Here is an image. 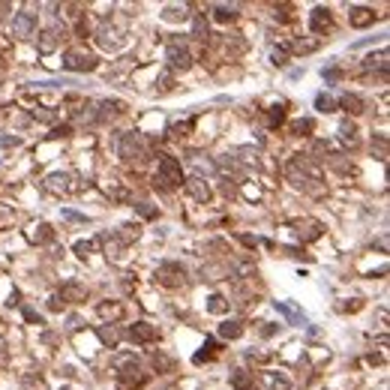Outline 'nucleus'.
I'll return each instance as SVG.
<instances>
[{"mask_svg":"<svg viewBox=\"0 0 390 390\" xmlns=\"http://www.w3.org/2000/svg\"><path fill=\"white\" fill-rule=\"evenodd\" d=\"M75 114H78L81 123H96V120H99V111H96L93 102H84L81 108H75Z\"/></svg>","mask_w":390,"mask_h":390,"instance_id":"412c9836","label":"nucleus"},{"mask_svg":"<svg viewBox=\"0 0 390 390\" xmlns=\"http://www.w3.org/2000/svg\"><path fill=\"white\" fill-rule=\"evenodd\" d=\"M87 297V288H81V285H63V300H72V303H78V300H84Z\"/></svg>","mask_w":390,"mask_h":390,"instance_id":"5701e85b","label":"nucleus"},{"mask_svg":"<svg viewBox=\"0 0 390 390\" xmlns=\"http://www.w3.org/2000/svg\"><path fill=\"white\" fill-rule=\"evenodd\" d=\"M315 108H318L321 114H330V111H336V99L327 96V93H318L315 96Z\"/></svg>","mask_w":390,"mask_h":390,"instance_id":"a878e982","label":"nucleus"},{"mask_svg":"<svg viewBox=\"0 0 390 390\" xmlns=\"http://www.w3.org/2000/svg\"><path fill=\"white\" fill-rule=\"evenodd\" d=\"M273 63L276 66H285L288 63V48H273Z\"/></svg>","mask_w":390,"mask_h":390,"instance_id":"79ce46f5","label":"nucleus"},{"mask_svg":"<svg viewBox=\"0 0 390 390\" xmlns=\"http://www.w3.org/2000/svg\"><path fill=\"white\" fill-rule=\"evenodd\" d=\"M312 120H309V117H300V120H294V123H291V135H309V132H312Z\"/></svg>","mask_w":390,"mask_h":390,"instance_id":"2f4dec72","label":"nucleus"},{"mask_svg":"<svg viewBox=\"0 0 390 390\" xmlns=\"http://www.w3.org/2000/svg\"><path fill=\"white\" fill-rule=\"evenodd\" d=\"M114 366H123L120 369V378H123L126 387H141L144 381H147V373L141 369V363L132 354H117L114 357Z\"/></svg>","mask_w":390,"mask_h":390,"instance_id":"7ed1b4c3","label":"nucleus"},{"mask_svg":"<svg viewBox=\"0 0 390 390\" xmlns=\"http://www.w3.org/2000/svg\"><path fill=\"white\" fill-rule=\"evenodd\" d=\"M213 348H216V342H213V339H207V342H204V351H198L192 360H195V363H204L207 357H213Z\"/></svg>","mask_w":390,"mask_h":390,"instance_id":"4c0bfd02","label":"nucleus"},{"mask_svg":"<svg viewBox=\"0 0 390 390\" xmlns=\"http://www.w3.org/2000/svg\"><path fill=\"white\" fill-rule=\"evenodd\" d=\"M339 132H342V138H345V141L357 144V126L351 123V120H342V123H339Z\"/></svg>","mask_w":390,"mask_h":390,"instance_id":"f704fd0d","label":"nucleus"},{"mask_svg":"<svg viewBox=\"0 0 390 390\" xmlns=\"http://www.w3.org/2000/svg\"><path fill=\"white\" fill-rule=\"evenodd\" d=\"M0 144H3V147H15L18 138H12V135H3V138H0Z\"/></svg>","mask_w":390,"mask_h":390,"instance_id":"6e6d98bb","label":"nucleus"},{"mask_svg":"<svg viewBox=\"0 0 390 390\" xmlns=\"http://www.w3.org/2000/svg\"><path fill=\"white\" fill-rule=\"evenodd\" d=\"M120 111H123V102H120V99H105V102H102V114H99V117H117Z\"/></svg>","mask_w":390,"mask_h":390,"instance_id":"cd10ccee","label":"nucleus"},{"mask_svg":"<svg viewBox=\"0 0 390 390\" xmlns=\"http://www.w3.org/2000/svg\"><path fill=\"white\" fill-rule=\"evenodd\" d=\"M117 153H120L126 162H132V159L144 162L147 159V144H144L141 132H123V135H117Z\"/></svg>","mask_w":390,"mask_h":390,"instance_id":"f03ea898","label":"nucleus"},{"mask_svg":"<svg viewBox=\"0 0 390 390\" xmlns=\"http://www.w3.org/2000/svg\"><path fill=\"white\" fill-rule=\"evenodd\" d=\"M21 387L24 390H45V384H42V378H30V375H27V378L21 381Z\"/></svg>","mask_w":390,"mask_h":390,"instance_id":"a19ab883","label":"nucleus"},{"mask_svg":"<svg viewBox=\"0 0 390 390\" xmlns=\"http://www.w3.org/2000/svg\"><path fill=\"white\" fill-rule=\"evenodd\" d=\"M192 33L198 36V39H207V36H210V27H207L204 15H195V21H192Z\"/></svg>","mask_w":390,"mask_h":390,"instance_id":"72a5a7b5","label":"nucleus"},{"mask_svg":"<svg viewBox=\"0 0 390 390\" xmlns=\"http://www.w3.org/2000/svg\"><path fill=\"white\" fill-rule=\"evenodd\" d=\"M282 120H285V108L282 105H273L270 111H267V126H270V129H276Z\"/></svg>","mask_w":390,"mask_h":390,"instance_id":"7c9ffc66","label":"nucleus"},{"mask_svg":"<svg viewBox=\"0 0 390 390\" xmlns=\"http://www.w3.org/2000/svg\"><path fill=\"white\" fill-rule=\"evenodd\" d=\"M3 348H6V345H3V342H0V360H6V351H3Z\"/></svg>","mask_w":390,"mask_h":390,"instance_id":"13d9d810","label":"nucleus"},{"mask_svg":"<svg viewBox=\"0 0 390 390\" xmlns=\"http://www.w3.org/2000/svg\"><path fill=\"white\" fill-rule=\"evenodd\" d=\"M216 165H219V168H225V171H234L237 178H243V168H240V162L234 159V156H219Z\"/></svg>","mask_w":390,"mask_h":390,"instance_id":"c756f323","label":"nucleus"},{"mask_svg":"<svg viewBox=\"0 0 390 390\" xmlns=\"http://www.w3.org/2000/svg\"><path fill=\"white\" fill-rule=\"evenodd\" d=\"M120 312H123V309H120L117 303H99V315H102V318H108V315H111V318H117Z\"/></svg>","mask_w":390,"mask_h":390,"instance_id":"c9c22d12","label":"nucleus"},{"mask_svg":"<svg viewBox=\"0 0 390 390\" xmlns=\"http://www.w3.org/2000/svg\"><path fill=\"white\" fill-rule=\"evenodd\" d=\"M294 234H297L300 243H309V240H318L324 234V225L318 219H300V222H294Z\"/></svg>","mask_w":390,"mask_h":390,"instance_id":"6e6552de","label":"nucleus"},{"mask_svg":"<svg viewBox=\"0 0 390 390\" xmlns=\"http://www.w3.org/2000/svg\"><path fill=\"white\" fill-rule=\"evenodd\" d=\"M75 252H78L81 258H87L90 252H93V243H90V240H78V243H75Z\"/></svg>","mask_w":390,"mask_h":390,"instance_id":"37998d69","label":"nucleus"},{"mask_svg":"<svg viewBox=\"0 0 390 390\" xmlns=\"http://www.w3.org/2000/svg\"><path fill=\"white\" fill-rule=\"evenodd\" d=\"M126 333H129L132 342L144 345V342H156V339H159V327H156V324H147V321H135Z\"/></svg>","mask_w":390,"mask_h":390,"instance_id":"0eeeda50","label":"nucleus"},{"mask_svg":"<svg viewBox=\"0 0 390 390\" xmlns=\"http://www.w3.org/2000/svg\"><path fill=\"white\" fill-rule=\"evenodd\" d=\"M78 327H81V315H69V318H66V330H69V333H75Z\"/></svg>","mask_w":390,"mask_h":390,"instance_id":"09e8293b","label":"nucleus"},{"mask_svg":"<svg viewBox=\"0 0 390 390\" xmlns=\"http://www.w3.org/2000/svg\"><path fill=\"white\" fill-rule=\"evenodd\" d=\"M72 129L69 126H54L51 132H48V138H66V135H69Z\"/></svg>","mask_w":390,"mask_h":390,"instance_id":"49530a36","label":"nucleus"},{"mask_svg":"<svg viewBox=\"0 0 390 390\" xmlns=\"http://www.w3.org/2000/svg\"><path fill=\"white\" fill-rule=\"evenodd\" d=\"M57 42H60V27H57V24H54V27H45V30H42V39H39V51L42 54L54 51Z\"/></svg>","mask_w":390,"mask_h":390,"instance_id":"dca6fc26","label":"nucleus"},{"mask_svg":"<svg viewBox=\"0 0 390 390\" xmlns=\"http://www.w3.org/2000/svg\"><path fill=\"white\" fill-rule=\"evenodd\" d=\"M213 15H216V21H234L237 18V6H216Z\"/></svg>","mask_w":390,"mask_h":390,"instance_id":"473e14b6","label":"nucleus"},{"mask_svg":"<svg viewBox=\"0 0 390 390\" xmlns=\"http://www.w3.org/2000/svg\"><path fill=\"white\" fill-rule=\"evenodd\" d=\"M315 48H318V42H297V45H294V51H300V54H309V51H315Z\"/></svg>","mask_w":390,"mask_h":390,"instance_id":"a18cd8bd","label":"nucleus"},{"mask_svg":"<svg viewBox=\"0 0 390 390\" xmlns=\"http://www.w3.org/2000/svg\"><path fill=\"white\" fill-rule=\"evenodd\" d=\"M207 312H213V315L228 312V300H225L222 294H210V297H207Z\"/></svg>","mask_w":390,"mask_h":390,"instance_id":"393cba45","label":"nucleus"},{"mask_svg":"<svg viewBox=\"0 0 390 390\" xmlns=\"http://www.w3.org/2000/svg\"><path fill=\"white\" fill-rule=\"evenodd\" d=\"M165 57H168L171 69H183L186 72L189 66H192V54H189V48H186L180 39H174V42L168 45V54H165Z\"/></svg>","mask_w":390,"mask_h":390,"instance_id":"423d86ee","label":"nucleus"},{"mask_svg":"<svg viewBox=\"0 0 390 390\" xmlns=\"http://www.w3.org/2000/svg\"><path fill=\"white\" fill-rule=\"evenodd\" d=\"M186 192L192 195L195 201H201V204L210 201V186H207V180H201L198 174H192V178L186 180Z\"/></svg>","mask_w":390,"mask_h":390,"instance_id":"f8f14e48","label":"nucleus"},{"mask_svg":"<svg viewBox=\"0 0 390 390\" xmlns=\"http://www.w3.org/2000/svg\"><path fill=\"white\" fill-rule=\"evenodd\" d=\"M36 27V15L33 12H15V21H12V33L18 39H27Z\"/></svg>","mask_w":390,"mask_h":390,"instance_id":"9d476101","label":"nucleus"},{"mask_svg":"<svg viewBox=\"0 0 390 390\" xmlns=\"http://www.w3.org/2000/svg\"><path fill=\"white\" fill-rule=\"evenodd\" d=\"M231 387L234 390H261L246 369H234V373H231Z\"/></svg>","mask_w":390,"mask_h":390,"instance_id":"2eb2a0df","label":"nucleus"},{"mask_svg":"<svg viewBox=\"0 0 390 390\" xmlns=\"http://www.w3.org/2000/svg\"><path fill=\"white\" fill-rule=\"evenodd\" d=\"M321 75H324V81H327V84H336L339 78H342V72H339L336 66H330V69H321Z\"/></svg>","mask_w":390,"mask_h":390,"instance_id":"ea45409f","label":"nucleus"},{"mask_svg":"<svg viewBox=\"0 0 390 390\" xmlns=\"http://www.w3.org/2000/svg\"><path fill=\"white\" fill-rule=\"evenodd\" d=\"M267 387L270 390H291V381L282 378V375H276V373H267Z\"/></svg>","mask_w":390,"mask_h":390,"instance_id":"c85d7f7f","label":"nucleus"},{"mask_svg":"<svg viewBox=\"0 0 390 390\" xmlns=\"http://www.w3.org/2000/svg\"><path fill=\"white\" fill-rule=\"evenodd\" d=\"M156 84H159L162 90H171V75L165 72V75H162V78H159V81H156Z\"/></svg>","mask_w":390,"mask_h":390,"instance_id":"864d4df0","label":"nucleus"},{"mask_svg":"<svg viewBox=\"0 0 390 390\" xmlns=\"http://www.w3.org/2000/svg\"><path fill=\"white\" fill-rule=\"evenodd\" d=\"M63 390H66V387H63Z\"/></svg>","mask_w":390,"mask_h":390,"instance_id":"bf43d9fd","label":"nucleus"},{"mask_svg":"<svg viewBox=\"0 0 390 390\" xmlns=\"http://www.w3.org/2000/svg\"><path fill=\"white\" fill-rule=\"evenodd\" d=\"M138 225H132V222H126V225H120V231H117V240H123V243H129V240H138Z\"/></svg>","mask_w":390,"mask_h":390,"instance_id":"bb28decb","label":"nucleus"},{"mask_svg":"<svg viewBox=\"0 0 390 390\" xmlns=\"http://www.w3.org/2000/svg\"><path fill=\"white\" fill-rule=\"evenodd\" d=\"M21 312H24V318L30 321V324H42V318H39V315H36L33 309H30V306H24V309H21Z\"/></svg>","mask_w":390,"mask_h":390,"instance_id":"8fccbe9b","label":"nucleus"},{"mask_svg":"<svg viewBox=\"0 0 390 390\" xmlns=\"http://www.w3.org/2000/svg\"><path fill=\"white\" fill-rule=\"evenodd\" d=\"M330 24H333V15H330L327 6H315V9L309 12V27H312V33H327Z\"/></svg>","mask_w":390,"mask_h":390,"instance_id":"1a4fd4ad","label":"nucleus"},{"mask_svg":"<svg viewBox=\"0 0 390 390\" xmlns=\"http://www.w3.org/2000/svg\"><path fill=\"white\" fill-rule=\"evenodd\" d=\"M63 219H72V222H87V216H81V213H75V210H63Z\"/></svg>","mask_w":390,"mask_h":390,"instance_id":"3c124183","label":"nucleus"},{"mask_svg":"<svg viewBox=\"0 0 390 390\" xmlns=\"http://www.w3.org/2000/svg\"><path fill=\"white\" fill-rule=\"evenodd\" d=\"M96 336L102 339V345H108V348H117V342H120V330H117L114 324H99Z\"/></svg>","mask_w":390,"mask_h":390,"instance_id":"f3484780","label":"nucleus"},{"mask_svg":"<svg viewBox=\"0 0 390 390\" xmlns=\"http://www.w3.org/2000/svg\"><path fill=\"white\" fill-rule=\"evenodd\" d=\"M45 189L48 192H69V174H51V178L45 180Z\"/></svg>","mask_w":390,"mask_h":390,"instance_id":"6ab92c4d","label":"nucleus"},{"mask_svg":"<svg viewBox=\"0 0 390 390\" xmlns=\"http://www.w3.org/2000/svg\"><path fill=\"white\" fill-rule=\"evenodd\" d=\"M273 306H276V312H282V315H285V321H288V324H294V327H306V315H303L294 303L273 300Z\"/></svg>","mask_w":390,"mask_h":390,"instance_id":"9b49d317","label":"nucleus"},{"mask_svg":"<svg viewBox=\"0 0 390 390\" xmlns=\"http://www.w3.org/2000/svg\"><path fill=\"white\" fill-rule=\"evenodd\" d=\"M153 363H156V366H162V369H168V366H171V360H168L165 354H153Z\"/></svg>","mask_w":390,"mask_h":390,"instance_id":"603ef678","label":"nucleus"},{"mask_svg":"<svg viewBox=\"0 0 390 390\" xmlns=\"http://www.w3.org/2000/svg\"><path fill=\"white\" fill-rule=\"evenodd\" d=\"M348 21H351V27H369V24H375V9H369V6H351Z\"/></svg>","mask_w":390,"mask_h":390,"instance_id":"4468645a","label":"nucleus"},{"mask_svg":"<svg viewBox=\"0 0 390 390\" xmlns=\"http://www.w3.org/2000/svg\"><path fill=\"white\" fill-rule=\"evenodd\" d=\"M162 18L165 21H186L189 18V6H165L162 9Z\"/></svg>","mask_w":390,"mask_h":390,"instance_id":"4be33fe9","label":"nucleus"},{"mask_svg":"<svg viewBox=\"0 0 390 390\" xmlns=\"http://www.w3.org/2000/svg\"><path fill=\"white\" fill-rule=\"evenodd\" d=\"M336 105H339V108H345L348 114H360V111H363V99H360L357 93H342Z\"/></svg>","mask_w":390,"mask_h":390,"instance_id":"a211bd4d","label":"nucleus"},{"mask_svg":"<svg viewBox=\"0 0 390 390\" xmlns=\"http://www.w3.org/2000/svg\"><path fill=\"white\" fill-rule=\"evenodd\" d=\"M363 69H381V72H387V51L369 54V57L363 60Z\"/></svg>","mask_w":390,"mask_h":390,"instance_id":"aec40b11","label":"nucleus"},{"mask_svg":"<svg viewBox=\"0 0 390 390\" xmlns=\"http://www.w3.org/2000/svg\"><path fill=\"white\" fill-rule=\"evenodd\" d=\"M192 123H195V120H186V123H174V126H171V132H174L178 138H180V135H189V129H192Z\"/></svg>","mask_w":390,"mask_h":390,"instance_id":"c03bdc74","label":"nucleus"},{"mask_svg":"<svg viewBox=\"0 0 390 390\" xmlns=\"http://www.w3.org/2000/svg\"><path fill=\"white\" fill-rule=\"evenodd\" d=\"M243 333V324L240 321H225V324H219V336L222 339H237Z\"/></svg>","mask_w":390,"mask_h":390,"instance_id":"b1692460","label":"nucleus"},{"mask_svg":"<svg viewBox=\"0 0 390 390\" xmlns=\"http://www.w3.org/2000/svg\"><path fill=\"white\" fill-rule=\"evenodd\" d=\"M189 162H192L198 171H207V174H213V171H216V165H213L210 159H201V156H189Z\"/></svg>","mask_w":390,"mask_h":390,"instance_id":"e433bc0d","label":"nucleus"},{"mask_svg":"<svg viewBox=\"0 0 390 390\" xmlns=\"http://www.w3.org/2000/svg\"><path fill=\"white\" fill-rule=\"evenodd\" d=\"M135 210L141 213L144 219H153V216H156V207H150L147 201H135Z\"/></svg>","mask_w":390,"mask_h":390,"instance_id":"58836bf2","label":"nucleus"},{"mask_svg":"<svg viewBox=\"0 0 390 390\" xmlns=\"http://www.w3.org/2000/svg\"><path fill=\"white\" fill-rule=\"evenodd\" d=\"M96 42H99L102 48L111 51V48H120V42H123V39H120V30H117V27L102 24V27H99V33H96Z\"/></svg>","mask_w":390,"mask_h":390,"instance_id":"ddd939ff","label":"nucleus"},{"mask_svg":"<svg viewBox=\"0 0 390 390\" xmlns=\"http://www.w3.org/2000/svg\"><path fill=\"white\" fill-rule=\"evenodd\" d=\"M279 252H282V255H288V258H306L300 249H294V246H279Z\"/></svg>","mask_w":390,"mask_h":390,"instance_id":"de8ad7c7","label":"nucleus"},{"mask_svg":"<svg viewBox=\"0 0 390 390\" xmlns=\"http://www.w3.org/2000/svg\"><path fill=\"white\" fill-rule=\"evenodd\" d=\"M63 66L72 72H93L99 66V60L87 51H66L63 54Z\"/></svg>","mask_w":390,"mask_h":390,"instance_id":"39448f33","label":"nucleus"},{"mask_svg":"<svg viewBox=\"0 0 390 390\" xmlns=\"http://www.w3.org/2000/svg\"><path fill=\"white\" fill-rule=\"evenodd\" d=\"M6 9H9V3H0V18L6 15Z\"/></svg>","mask_w":390,"mask_h":390,"instance_id":"4d7b16f0","label":"nucleus"},{"mask_svg":"<svg viewBox=\"0 0 390 390\" xmlns=\"http://www.w3.org/2000/svg\"><path fill=\"white\" fill-rule=\"evenodd\" d=\"M156 282L168 285V288H180V285H186V270L178 261H162L156 267Z\"/></svg>","mask_w":390,"mask_h":390,"instance_id":"20e7f679","label":"nucleus"},{"mask_svg":"<svg viewBox=\"0 0 390 390\" xmlns=\"http://www.w3.org/2000/svg\"><path fill=\"white\" fill-rule=\"evenodd\" d=\"M51 225H45V222H42V225H39V240H48V237H51Z\"/></svg>","mask_w":390,"mask_h":390,"instance_id":"5fc2aeb1","label":"nucleus"},{"mask_svg":"<svg viewBox=\"0 0 390 390\" xmlns=\"http://www.w3.org/2000/svg\"><path fill=\"white\" fill-rule=\"evenodd\" d=\"M183 183V168L174 156H162L159 159V168H156V178H153V186L159 192H171Z\"/></svg>","mask_w":390,"mask_h":390,"instance_id":"f257e3e1","label":"nucleus"}]
</instances>
